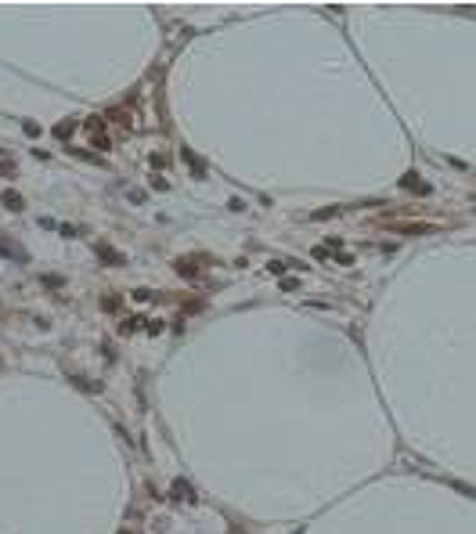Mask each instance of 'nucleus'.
<instances>
[{"label":"nucleus","instance_id":"7ed1b4c3","mask_svg":"<svg viewBox=\"0 0 476 534\" xmlns=\"http://www.w3.org/2000/svg\"><path fill=\"white\" fill-rule=\"evenodd\" d=\"M108 116H112V119H116L119 126H127V130H130V126H134V119H130V112H127V108H112V112H108Z\"/></svg>","mask_w":476,"mask_h":534},{"label":"nucleus","instance_id":"423d86ee","mask_svg":"<svg viewBox=\"0 0 476 534\" xmlns=\"http://www.w3.org/2000/svg\"><path fill=\"white\" fill-rule=\"evenodd\" d=\"M119 534H130V531H119Z\"/></svg>","mask_w":476,"mask_h":534},{"label":"nucleus","instance_id":"f257e3e1","mask_svg":"<svg viewBox=\"0 0 476 534\" xmlns=\"http://www.w3.org/2000/svg\"><path fill=\"white\" fill-rule=\"evenodd\" d=\"M390 231H401V235H429L433 224H408V220H390L386 224Z\"/></svg>","mask_w":476,"mask_h":534},{"label":"nucleus","instance_id":"20e7f679","mask_svg":"<svg viewBox=\"0 0 476 534\" xmlns=\"http://www.w3.org/2000/svg\"><path fill=\"white\" fill-rule=\"evenodd\" d=\"M292 267H303V264H296V260H271L274 275H285V271H292Z\"/></svg>","mask_w":476,"mask_h":534},{"label":"nucleus","instance_id":"f03ea898","mask_svg":"<svg viewBox=\"0 0 476 534\" xmlns=\"http://www.w3.org/2000/svg\"><path fill=\"white\" fill-rule=\"evenodd\" d=\"M91 145H94L97 152H108V148H112V137H108L105 130H102V134H91Z\"/></svg>","mask_w":476,"mask_h":534},{"label":"nucleus","instance_id":"39448f33","mask_svg":"<svg viewBox=\"0 0 476 534\" xmlns=\"http://www.w3.org/2000/svg\"><path fill=\"white\" fill-rule=\"evenodd\" d=\"M4 206H8V209H22L25 202H22L19 191H4Z\"/></svg>","mask_w":476,"mask_h":534}]
</instances>
